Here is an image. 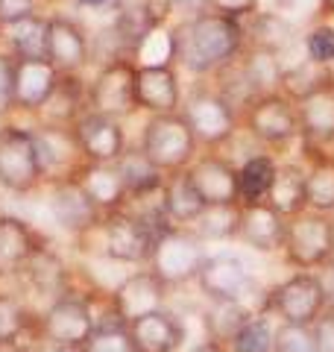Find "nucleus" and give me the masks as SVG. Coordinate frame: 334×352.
Masks as SVG:
<instances>
[{"instance_id":"nucleus-53","label":"nucleus","mask_w":334,"mask_h":352,"mask_svg":"<svg viewBox=\"0 0 334 352\" xmlns=\"http://www.w3.org/2000/svg\"><path fill=\"white\" fill-rule=\"evenodd\" d=\"M329 273H331V276H334V252H331V261H329V267H326Z\"/></svg>"},{"instance_id":"nucleus-37","label":"nucleus","mask_w":334,"mask_h":352,"mask_svg":"<svg viewBox=\"0 0 334 352\" xmlns=\"http://www.w3.org/2000/svg\"><path fill=\"white\" fill-rule=\"evenodd\" d=\"M278 173V162L273 153H255V156L243 159L238 164V188H241V203H264L270 194L273 182Z\"/></svg>"},{"instance_id":"nucleus-16","label":"nucleus","mask_w":334,"mask_h":352,"mask_svg":"<svg viewBox=\"0 0 334 352\" xmlns=\"http://www.w3.org/2000/svg\"><path fill=\"white\" fill-rule=\"evenodd\" d=\"M170 300V288L155 276L150 267H138L126 273L115 288H111V302H115L118 314L124 317L126 323L138 320V317L150 314V311H162L167 308Z\"/></svg>"},{"instance_id":"nucleus-9","label":"nucleus","mask_w":334,"mask_h":352,"mask_svg":"<svg viewBox=\"0 0 334 352\" xmlns=\"http://www.w3.org/2000/svg\"><path fill=\"white\" fill-rule=\"evenodd\" d=\"M334 252V214L302 212L287 220L282 256L293 270L320 273L329 267Z\"/></svg>"},{"instance_id":"nucleus-50","label":"nucleus","mask_w":334,"mask_h":352,"mask_svg":"<svg viewBox=\"0 0 334 352\" xmlns=\"http://www.w3.org/2000/svg\"><path fill=\"white\" fill-rule=\"evenodd\" d=\"M76 6H82V9H106V6H111L115 9L120 0H74Z\"/></svg>"},{"instance_id":"nucleus-32","label":"nucleus","mask_w":334,"mask_h":352,"mask_svg":"<svg viewBox=\"0 0 334 352\" xmlns=\"http://www.w3.org/2000/svg\"><path fill=\"white\" fill-rule=\"evenodd\" d=\"M249 24H243V38L247 47H258L276 56H285L296 41V30L291 24V18L282 12H255L247 18Z\"/></svg>"},{"instance_id":"nucleus-44","label":"nucleus","mask_w":334,"mask_h":352,"mask_svg":"<svg viewBox=\"0 0 334 352\" xmlns=\"http://www.w3.org/2000/svg\"><path fill=\"white\" fill-rule=\"evenodd\" d=\"M15 112V56L0 50V115Z\"/></svg>"},{"instance_id":"nucleus-7","label":"nucleus","mask_w":334,"mask_h":352,"mask_svg":"<svg viewBox=\"0 0 334 352\" xmlns=\"http://www.w3.org/2000/svg\"><path fill=\"white\" fill-rule=\"evenodd\" d=\"M47 185L38 144L30 126H0V188L12 194H32Z\"/></svg>"},{"instance_id":"nucleus-48","label":"nucleus","mask_w":334,"mask_h":352,"mask_svg":"<svg viewBox=\"0 0 334 352\" xmlns=\"http://www.w3.org/2000/svg\"><path fill=\"white\" fill-rule=\"evenodd\" d=\"M167 9H170V15L185 21V18L211 12V0H167Z\"/></svg>"},{"instance_id":"nucleus-22","label":"nucleus","mask_w":334,"mask_h":352,"mask_svg":"<svg viewBox=\"0 0 334 352\" xmlns=\"http://www.w3.org/2000/svg\"><path fill=\"white\" fill-rule=\"evenodd\" d=\"M50 244L30 220L0 214V279H18L36 252Z\"/></svg>"},{"instance_id":"nucleus-43","label":"nucleus","mask_w":334,"mask_h":352,"mask_svg":"<svg viewBox=\"0 0 334 352\" xmlns=\"http://www.w3.org/2000/svg\"><path fill=\"white\" fill-rule=\"evenodd\" d=\"M82 352H135L126 329H97Z\"/></svg>"},{"instance_id":"nucleus-19","label":"nucleus","mask_w":334,"mask_h":352,"mask_svg":"<svg viewBox=\"0 0 334 352\" xmlns=\"http://www.w3.org/2000/svg\"><path fill=\"white\" fill-rule=\"evenodd\" d=\"M296 112L302 150H329L334 144V74L296 103Z\"/></svg>"},{"instance_id":"nucleus-17","label":"nucleus","mask_w":334,"mask_h":352,"mask_svg":"<svg viewBox=\"0 0 334 352\" xmlns=\"http://www.w3.org/2000/svg\"><path fill=\"white\" fill-rule=\"evenodd\" d=\"M182 85L176 65H138L135 100L138 112L147 115H173L182 109Z\"/></svg>"},{"instance_id":"nucleus-8","label":"nucleus","mask_w":334,"mask_h":352,"mask_svg":"<svg viewBox=\"0 0 334 352\" xmlns=\"http://www.w3.org/2000/svg\"><path fill=\"white\" fill-rule=\"evenodd\" d=\"M38 332L41 340L50 344H62L71 349H82L91 335L97 332L94 308H91V288H74L50 305L38 311Z\"/></svg>"},{"instance_id":"nucleus-51","label":"nucleus","mask_w":334,"mask_h":352,"mask_svg":"<svg viewBox=\"0 0 334 352\" xmlns=\"http://www.w3.org/2000/svg\"><path fill=\"white\" fill-rule=\"evenodd\" d=\"M32 352H82V349H71V346H62V344H50V340H38Z\"/></svg>"},{"instance_id":"nucleus-18","label":"nucleus","mask_w":334,"mask_h":352,"mask_svg":"<svg viewBox=\"0 0 334 352\" xmlns=\"http://www.w3.org/2000/svg\"><path fill=\"white\" fill-rule=\"evenodd\" d=\"M194 188L199 191L205 206H232L241 203V188H238V164L217 156V153H199L194 164L188 168Z\"/></svg>"},{"instance_id":"nucleus-47","label":"nucleus","mask_w":334,"mask_h":352,"mask_svg":"<svg viewBox=\"0 0 334 352\" xmlns=\"http://www.w3.org/2000/svg\"><path fill=\"white\" fill-rule=\"evenodd\" d=\"M311 335H314V352H334V311L331 308L311 326Z\"/></svg>"},{"instance_id":"nucleus-1","label":"nucleus","mask_w":334,"mask_h":352,"mask_svg":"<svg viewBox=\"0 0 334 352\" xmlns=\"http://www.w3.org/2000/svg\"><path fill=\"white\" fill-rule=\"evenodd\" d=\"M243 44V21L220 12H203L170 27L173 65L197 80L214 76L220 68L232 65L241 56Z\"/></svg>"},{"instance_id":"nucleus-14","label":"nucleus","mask_w":334,"mask_h":352,"mask_svg":"<svg viewBox=\"0 0 334 352\" xmlns=\"http://www.w3.org/2000/svg\"><path fill=\"white\" fill-rule=\"evenodd\" d=\"M71 129L82 159L91 164H115L129 147L124 120L100 115V112H85Z\"/></svg>"},{"instance_id":"nucleus-21","label":"nucleus","mask_w":334,"mask_h":352,"mask_svg":"<svg viewBox=\"0 0 334 352\" xmlns=\"http://www.w3.org/2000/svg\"><path fill=\"white\" fill-rule=\"evenodd\" d=\"M126 332L135 352H185L188 326L182 314L170 311V308L150 311L138 320L126 323Z\"/></svg>"},{"instance_id":"nucleus-45","label":"nucleus","mask_w":334,"mask_h":352,"mask_svg":"<svg viewBox=\"0 0 334 352\" xmlns=\"http://www.w3.org/2000/svg\"><path fill=\"white\" fill-rule=\"evenodd\" d=\"M36 12H38V0H0V27H9Z\"/></svg>"},{"instance_id":"nucleus-52","label":"nucleus","mask_w":334,"mask_h":352,"mask_svg":"<svg viewBox=\"0 0 334 352\" xmlns=\"http://www.w3.org/2000/svg\"><path fill=\"white\" fill-rule=\"evenodd\" d=\"M320 9L326 15H334V0H320Z\"/></svg>"},{"instance_id":"nucleus-2","label":"nucleus","mask_w":334,"mask_h":352,"mask_svg":"<svg viewBox=\"0 0 334 352\" xmlns=\"http://www.w3.org/2000/svg\"><path fill=\"white\" fill-rule=\"evenodd\" d=\"M331 308V294L326 276L308 270H293L287 279L276 282L264 291L261 311L267 317H276V323H293V326H314L322 314Z\"/></svg>"},{"instance_id":"nucleus-4","label":"nucleus","mask_w":334,"mask_h":352,"mask_svg":"<svg viewBox=\"0 0 334 352\" xmlns=\"http://www.w3.org/2000/svg\"><path fill=\"white\" fill-rule=\"evenodd\" d=\"M185 120L194 129V138L199 147H223L235 138V132L241 126V115L238 106L223 97L217 91V85H208L203 80H197L182 97V109Z\"/></svg>"},{"instance_id":"nucleus-36","label":"nucleus","mask_w":334,"mask_h":352,"mask_svg":"<svg viewBox=\"0 0 334 352\" xmlns=\"http://www.w3.org/2000/svg\"><path fill=\"white\" fill-rule=\"evenodd\" d=\"M238 65H241V74H243V80H247L252 97L278 91V82H282V74H285L282 56L258 50V47H247V44H243Z\"/></svg>"},{"instance_id":"nucleus-34","label":"nucleus","mask_w":334,"mask_h":352,"mask_svg":"<svg viewBox=\"0 0 334 352\" xmlns=\"http://www.w3.org/2000/svg\"><path fill=\"white\" fill-rule=\"evenodd\" d=\"M267 203H270L285 220L308 212L305 164H296V162L278 164V173H276V182H273L270 194H267Z\"/></svg>"},{"instance_id":"nucleus-27","label":"nucleus","mask_w":334,"mask_h":352,"mask_svg":"<svg viewBox=\"0 0 334 352\" xmlns=\"http://www.w3.org/2000/svg\"><path fill=\"white\" fill-rule=\"evenodd\" d=\"M88 112V82L80 74H62L59 85L47 103L38 109V124L44 126H74Z\"/></svg>"},{"instance_id":"nucleus-30","label":"nucleus","mask_w":334,"mask_h":352,"mask_svg":"<svg viewBox=\"0 0 334 352\" xmlns=\"http://www.w3.org/2000/svg\"><path fill=\"white\" fill-rule=\"evenodd\" d=\"M159 203H162L164 217L170 220L173 226H194L197 217L203 214V208H205L203 197H199V191L194 188V182H191V176H188V170L167 173L164 176Z\"/></svg>"},{"instance_id":"nucleus-20","label":"nucleus","mask_w":334,"mask_h":352,"mask_svg":"<svg viewBox=\"0 0 334 352\" xmlns=\"http://www.w3.org/2000/svg\"><path fill=\"white\" fill-rule=\"evenodd\" d=\"M21 282H24V288L44 300V305H50L53 300H59L68 291H74V273L68 267V261L62 258L59 250H53V244H44L36 256L30 258V264L24 270H21Z\"/></svg>"},{"instance_id":"nucleus-35","label":"nucleus","mask_w":334,"mask_h":352,"mask_svg":"<svg viewBox=\"0 0 334 352\" xmlns=\"http://www.w3.org/2000/svg\"><path fill=\"white\" fill-rule=\"evenodd\" d=\"M6 53L15 59H47V15H30L3 27Z\"/></svg>"},{"instance_id":"nucleus-24","label":"nucleus","mask_w":334,"mask_h":352,"mask_svg":"<svg viewBox=\"0 0 334 352\" xmlns=\"http://www.w3.org/2000/svg\"><path fill=\"white\" fill-rule=\"evenodd\" d=\"M32 135H36L38 156H41L47 182L74 176L76 170H80V164L85 162L80 147H76V138H74L71 126H44V124H38V126H32Z\"/></svg>"},{"instance_id":"nucleus-28","label":"nucleus","mask_w":334,"mask_h":352,"mask_svg":"<svg viewBox=\"0 0 334 352\" xmlns=\"http://www.w3.org/2000/svg\"><path fill=\"white\" fill-rule=\"evenodd\" d=\"M80 185L85 188V194L91 197V203L100 208L103 214L109 212H118V208H126L129 206V191L115 164H91V162H82L80 170L74 173Z\"/></svg>"},{"instance_id":"nucleus-38","label":"nucleus","mask_w":334,"mask_h":352,"mask_svg":"<svg viewBox=\"0 0 334 352\" xmlns=\"http://www.w3.org/2000/svg\"><path fill=\"white\" fill-rule=\"evenodd\" d=\"M241 220H243V206H205L203 214L197 217V223L191 226L194 232L211 244V241H235L241 238Z\"/></svg>"},{"instance_id":"nucleus-49","label":"nucleus","mask_w":334,"mask_h":352,"mask_svg":"<svg viewBox=\"0 0 334 352\" xmlns=\"http://www.w3.org/2000/svg\"><path fill=\"white\" fill-rule=\"evenodd\" d=\"M185 352H229V346L217 344V340H211V338H203V340H194V344L188 346Z\"/></svg>"},{"instance_id":"nucleus-46","label":"nucleus","mask_w":334,"mask_h":352,"mask_svg":"<svg viewBox=\"0 0 334 352\" xmlns=\"http://www.w3.org/2000/svg\"><path fill=\"white\" fill-rule=\"evenodd\" d=\"M211 12L247 21V18H252L255 12H258V0H211Z\"/></svg>"},{"instance_id":"nucleus-40","label":"nucleus","mask_w":334,"mask_h":352,"mask_svg":"<svg viewBox=\"0 0 334 352\" xmlns=\"http://www.w3.org/2000/svg\"><path fill=\"white\" fill-rule=\"evenodd\" d=\"M276 323L267 314H255L241 332L229 340V352H273Z\"/></svg>"},{"instance_id":"nucleus-39","label":"nucleus","mask_w":334,"mask_h":352,"mask_svg":"<svg viewBox=\"0 0 334 352\" xmlns=\"http://www.w3.org/2000/svg\"><path fill=\"white\" fill-rule=\"evenodd\" d=\"M334 71L331 68H322V65L311 62V59H299L296 65H285V74H282V82H278V91H282L287 100H305L311 91L329 80Z\"/></svg>"},{"instance_id":"nucleus-25","label":"nucleus","mask_w":334,"mask_h":352,"mask_svg":"<svg viewBox=\"0 0 334 352\" xmlns=\"http://www.w3.org/2000/svg\"><path fill=\"white\" fill-rule=\"evenodd\" d=\"M62 74L50 59H15V112H36L53 97Z\"/></svg>"},{"instance_id":"nucleus-12","label":"nucleus","mask_w":334,"mask_h":352,"mask_svg":"<svg viewBox=\"0 0 334 352\" xmlns=\"http://www.w3.org/2000/svg\"><path fill=\"white\" fill-rule=\"evenodd\" d=\"M194 285L203 294V300H243V302H249V294L258 288L249 264L232 250L208 252Z\"/></svg>"},{"instance_id":"nucleus-11","label":"nucleus","mask_w":334,"mask_h":352,"mask_svg":"<svg viewBox=\"0 0 334 352\" xmlns=\"http://www.w3.org/2000/svg\"><path fill=\"white\" fill-rule=\"evenodd\" d=\"M135 76H138V65L132 59L126 56L106 59L94 74V80L88 82V112H100L118 120L135 115L138 112Z\"/></svg>"},{"instance_id":"nucleus-41","label":"nucleus","mask_w":334,"mask_h":352,"mask_svg":"<svg viewBox=\"0 0 334 352\" xmlns=\"http://www.w3.org/2000/svg\"><path fill=\"white\" fill-rule=\"evenodd\" d=\"M302 47H305V59L322 65V68H331L334 65V24H314L305 32Z\"/></svg>"},{"instance_id":"nucleus-13","label":"nucleus","mask_w":334,"mask_h":352,"mask_svg":"<svg viewBox=\"0 0 334 352\" xmlns=\"http://www.w3.org/2000/svg\"><path fill=\"white\" fill-rule=\"evenodd\" d=\"M47 185H50V200H47L50 217L65 235H71L76 241L100 223L103 212L91 203V197L85 194L76 176H65V179H56Z\"/></svg>"},{"instance_id":"nucleus-26","label":"nucleus","mask_w":334,"mask_h":352,"mask_svg":"<svg viewBox=\"0 0 334 352\" xmlns=\"http://www.w3.org/2000/svg\"><path fill=\"white\" fill-rule=\"evenodd\" d=\"M285 235H287V220L278 214L267 200L243 206L241 241L249 250L264 252V256H270V252H282L285 250Z\"/></svg>"},{"instance_id":"nucleus-10","label":"nucleus","mask_w":334,"mask_h":352,"mask_svg":"<svg viewBox=\"0 0 334 352\" xmlns=\"http://www.w3.org/2000/svg\"><path fill=\"white\" fill-rule=\"evenodd\" d=\"M241 124L267 150H285L299 138V112L296 103L282 91L258 94L241 109Z\"/></svg>"},{"instance_id":"nucleus-31","label":"nucleus","mask_w":334,"mask_h":352,"mask_svg":"<svg viewBox=\"0 0 334 352\" xmlns=\"http://www.w3.org/2000/svg\"><path fill=\"white\" fill-rule=\"evenodd\" d=\"M255 314L258 311L243 300H205L203 311H199V320H203L205 338L229 346V340L235 338Z\"/></svg>"},{"instance_id":"nucleus-33","label":"nucleus","mask_w":334,"mask_h":352,"mask_svg":"<svg viewBox=\"0 0 334 352\" xmlns=\"http://www.w3.org/2000/svg\"><path fill=\"white\" fill-rule=\"evenodd\" d=\"M302 153H305L308 208L320 214H334V153L331 150H302Z\"/></svg>"},{"instance_id":"nucleus-29","label":"nucleus","mask_w":334,"mask_h":352,"mask_svg":"<svg viewBox=\"0 0 334 352\" xmlns=\"http://www.w3.org/2000/svg\"><path fill=\"white\" fill-rule=\"evenodd\" d=\"M115 168L124 179L126 191H129V206L132 203H147V200H159L162 194V185H164V176L155 164L144 156L141 147H126L124 156L115 162Z\"/></svg>"},{"instance_id":"nucleus-42","label":"nucleus","mask_w":334,"mask_h":352,"mask_svg":"<svg viewBox=\"0 0 334 352\" xmlns=\"http://www.w3.org/2000/svg\"><path fill=\"white\" fill-rule=\"evenodd\" d=\"M273 352H314V335H311V326L276 323Z\"/></svg>"},{"instance_id":"nucleus-15","label":"nucleus","mask_w":334,"mask_h":352,"mask_svg":"<svg viewBox=\"0 0 334 352\" xmlns=\"http://www.w3.org/2000/svg\"><path fill=\"white\" fill-rule=\"evenodd\" d=\"M47 59L59 74H80L94 59L88 30L68 15H47Z\"/></svg>"},{"instance_id":"nucleus-3","label":"nucleus","mask_w":334,"mask_h":352,"mask_svg":"<svg viewBox=\"0 0 334 352\" xmlns=\"http://www.w3.org/2000/svg\"><path fill=\"white\" fill-rule=\"evenodd\" d=\"M76 241H97L94 252L106 261L126 264V267H147L155 235L135 208L126 206V208H118V212L103 214L91 232L80 235Z\"/></svg>"},{"instance_id":"nucleus-5","label":"nucleus","mask_w":334,"mask_h":352,"mask_svg":"<svg viewBox=\"0 0 334 352\" xmlns=\"http://www.w3.org/2000/svg\"><path fill=\"white\" fill-rule=\"evenodd\" d=\"M144 156H147L162 173H179L188 170L199 156V144L194 138L191 124L185 120L182 112L173 115H150L141 132Z\"/></svg>"},{"instance_id":"nucleus-23","label":"nucleus","mask_w":334,"mask_h":352,"mask_svg":"<svg viewBox=\"0 0 334 352\" xmlns=\"http://www.w3.org/2000/svg\"><path fill=\"white\" fill-rule=\"evenodd\" d=\"M38 340V314L21 294L0 291V352H32Z\"/></svg>"},{"instance_id":"nucleus-6","label":"nucleus","mask_w":334,"mask_h":352,"mask_svg":"<svg viewBox=\"0 0 334 352\" xmlns=\"http://www.w3.org/2000/svg\"><path fill=\"white\" fill-rule=\"evenodd\" d=\"M205 256V241L191 226H170L167 232L155 238L147 267L173 291L197 282Z\"/></svg>"}]
</instances>
